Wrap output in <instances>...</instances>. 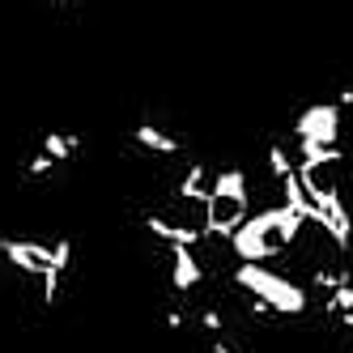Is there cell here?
Masks as SVG:
<instances>
[{
    "label": "cell",
    "instance_id": "cell-1",
    "mask_svg": "<svg viewBox=\"0 0 353 353\" xmlns=\"http://www.w3.org/2000/svg\"><path fill=\"white\" fill-rule=\"evenodd\" d=\"M234 285L247 290L251 298H260L272 315H307L311 298L298 281H290L285 272L264 268V264H234Z\"/></svg>",
    "mask_w": 353,
    "mask_h": 353
},
{
    "label": "cell",
    "instance_id": "cell-2",
    "mask_svg": "<svg viewBox=\"0 0 353 353\" xmlns=\"http://www.w3.org/2000/svg\"><path fill=\"white\" fill-rule=\"evenodd\" d=\"M0 256H5L17 272L43 276V272H68L72 260V239L60 234L56 243H34V239H0Z\"/></svg>",
    "mask_w": 353,
    "mask_h": 353
},
{
    "label": "cell",
    "instance_id": "cell-3",
    "mask_svg": "<svg viewBox=\"0 0 353 353\" xmlns=\"http://www.w3.org/2000/svg\"><path fill=\"white\" fill-rule=\"evenodd\" d=\"M225 243H230V251H234L239 264H268V260H276L285 251L281 243H276V205L251 213Z\"/></svg>",
    "mask_w": 353,
    "mask_h": 353
},
{
    "label": "cell",
    "instance_id": "cell-4",
    "mask_svg": "<svg viewBox=\"0 0 353 353\" xmlns=\"http://www.w3.org/2000/svg\"><path fill=\"white\" fill-rule=\"evenodd\" d=\"M298 145H336L341 141V107L336 103H311L294 119Z\"/></svg>",
    "mask_w": 353,
    "mask_h": 353
},
{
    "label": "cell",
    "instance_id": "cell-5",
    "mask_svg": "<svg viewBox=\"0 0 353 353\" xmlns=\"http://www.w3.org/2000/svg\"><path fill=\"white\" fill-rule=\"evenodd\" d=\"M145 230L154 239H162L166 247H200L205 243V230H200V225L174 221V217H162V213H145Z\"/></svg>",
    "mask_w": 353,
    "mask_h": 353
},
{
    "label": "cell",
    "instance_id": "cell-6",
    "mask_svg": "<svg viewBox=\"0 0 353 353\" xmlns=\"http://www.w3.org/2000/svg\"><path fill=\"white\" fill-rule=\"evenodd\" d=\"M200 281H205V264L196 260V247H170V285L192 294Z\"/></svg>",
    "mask_w": 353,
    "mask_h": 353
},
{
    "label": "cell",
    "instance_id": "cell-7",
    "mask_svg": "<svg viewBox=\"0 0 353 353\" xmlns=\"http://www.w3.org/2000/svg\"><path fill=\"white\" fill-rule=\"evenodd\" d=\"M209 196H221V200H247V170L243 166H225L209 179Z\"/></svg>",
    "mask_w": 353,
    "mask_h": 353
},
{
    "label": "cell",
    "instance_id": "cell-8",
    "mask_svg": "<svg viewBox=\"0 0 353 353\" xmlns=\"http://www.w3.org/2000/svg\"><path fill=\"white\" fill-rule=\"evenodd\" d=\"M179 200L183 205H196V209H205V200H209V170L192 162L183 170V179H179Z\"/></svg>",
    "mask_w": 353,
    "mask_h": 353
},
{
    "label": "cell",
    "instance_id": "cell-9",
    "mask_svg": "<svg viewBox=\"0 0 353 353\" xmlns=\"http://www.w3.org/2000/svg\"><path fill=\"white\" fill-rule=\"evenodd\" d=\"M132 141H137L141 149H149V154H162V158H174V154H179V141H174L170 132H162V128H154V123H137Z\"/></svg>",
    "mask_w": 353,
    "mask_h": 353
},
{
    "label": "cell",
    "instance_id": "cell-10",
    "mask_svg": "<svg viewBox=\"0 0 353 353\" xmlns=\"http://www.w3.org/2000/svg\"><path fill=\"white\" fill-rule=\"evenodd\" d=\"M77 149H81V137H77V132H43V154L52 158L56 166L68 162Z\"/></svg>",
    "mask_w": 353,
    "mask_h": 353
},
{
    "label": "cell",
    "instance_id": "cell-11",
    "mask_svg": "<svg viewBox=\"0 0 353 353\" xmlns=\"http://www.w3.org/2000/svg\"><path fill=\"white\" fill-rule=\"evenodd\" d=\"M298 154H302L298 166H336V162H345L341 145H298Z\"/></svg>",
    "mask_w": 353,
    "mask_h": 353
},
{
    "label": "cell",
    "instance_id": "cell-12",
    "mask_svg": "<svg viewBox=\"0 0 353 353\" xmlns=\"http://www.w3.org/2000/svg\"><path fill=\"white\" fill-rule=\"evenodd\" d=\"M323 311H327V315H349V311H353V281H349V285H336L332 294H327V298H323Z\"/></svg>",
    "mask_w": 353,
    "mask_h": 353
},
{
    "label": "cell",
    "instance_id": "cell-13",
    "mask_svg": "<svg viewBox=\"0 0 353 353\" xmlns=\"http://www.w3.org/2000/svg\"><path fill=\"white\" fill-rule=\"evenodd\" d=\"M268 170H272V179L276 183H281L285 179V174H294V162H290V154H285V145H268Z\"/></svg>",
    "mask_w": 353,
    "mask_h": 353
},
{
    "label": "cell",
    "instance_id": "cell-14",
    "mask_svg": "<svg viewBox=\"0 0 353 353\" xmlns=\"http://www.w3.org/2000/svg\"><path fill=\"white\" fill-rule=\"evenodd\" d=\"M52 170H56V162L47 158L43 149H39V154H34V158L26 162V174H30V179H43V174H52Z\"/></svg>",
    "mask_w": 353,
    "mask_h": 353
},
{
    "label": "cell",
    "instance_id": "cell-15",
    "mask_svg": "<svg viewBox=\"0 0 353 353\" xmlns=\"http://www.w3.org/2000/svg\"><path fill=\"white\" fill-rule=\"evenodd\" d=\"M200 327H205V332H221V327H225V319H221V311H213V307H205V311H200Z\"/></svg>",
    "mask_w": 353,
    "mask_h": 353
},
{
    "label": "cell",
    "instance_id": "cell-16",
    "mask_svg": "<svg viewBox=\"0 0 353 353\" xmlns=\"http://www.w3.org/2000/svg\"><path fill=\"white\" fill-rule=\"evenodd\" d=\"M166 327H170V332H183V327H188V315H183V311H166Z\"/></svg>",
    "mask_w": 353,
    "mask_h": 353
},
{
    "label": "cell",
    "instance_id": "cell-17",
    "mask_svg": "<svg viewBox=\"0 0 353 353\" xmlns=\"http://www.w3.org/2000/svg\"><path fill=\"white\" fill-rule=\"evenodd\" d=\"M247 311H251V315H260V319H268V315H272L264 302H260V298H251V294H247Z\"/></svg>",
    "mask_w": 353,
    "mask_h": 353
},
{
    "label": "cell",
    "instance_id": "cell-18",
    "mask_svg": "<svg viewBox=\"0 0 353 353\" xmlns=\"http://www.w3.org/2000/svg\"><path fill=\"white\" fill-rule=\"evenodd\" d=\"M336 319H341V327H345V332L353 336V311H349V315H336ZM349 353H353V349H349Z\"/></svg>",
    "mask_w": 353,
    "mask_h": 353
},
{
    "label": "cell",
    "instance_id": "cell-19",
    "mask_svg": "<svg viewBox=\"0 0 353 353\" xmlns=\"http://www.w3.org/2000/svg\"><path fill=\"white\" fill-rule=\"evenodd\" d=\"M336 107H353V90H341V98H336Z\"/></svg>",
    "mask_w": 353,
    "mask_h": 353
},
{
    "label": "cell",
    "instance_id": "cell-20",
    "mask_svg": "<svg viewBox=\"0 0 353 353\" xmlns=\"http://www.w3.org/2000/svg\"><path fill=\"white\" fill-rule=\"evenodd\" d=\"M209 349H213V353H234L230 345H225V341H217V336H213V345H209Z\"/></svg>",
    "mask_w": 353,
    "mask_h": 353
},
{
    "label": "cell",
    "instance_id": "cell-21",
    "mask_svg": "<svg viewBox=\"0 0 353 353\" xmlns=\"http://www.w3.org/2000/svg\"><path fill=\"white\" fill-rule=\"evenodd\" d=\"M56 5H72V0H56Z\"/></svg>",
    "mask_w": 353,
    "mask_h": 353
}]
</instances>
